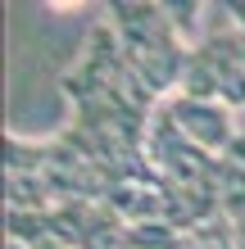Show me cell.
Listing matches in <instances>:
<instances>
[{"label": "cell", "mask_w": 245, "mask_h": 249, "mask_svg": "<svg viewBox=\"0 0 245 249\" xmlns=\"http://www.w3.org/2000/svg\"><path fill=\"white\" fill-rule=\"evenodd\" d=\"M105 18L118 32L123 59L136 72V82L159 100L177 95L186 82V64H191V41L177 32V23L168 18L164 5H146V0H118L109 5Z\"/></svg>", "instance_id": "cell-1"}, {"label": "cell", "mask_w": 245, "mask_h": 249, "mask_svg": "<svg viewBox=\"0 0 245 249\" xmlns=\"http://www.w3.org/2000/svg\"><path fill=\"white\" fill-rule=\"evenodd\" d=\"M182 95L218 100L227 109H245V50H241V32L227 18V9L218 14V23L205 36H195Z\"/></svg>", "instance_id": "cell-2"}, {"label": "cell", "mask_w": 245, "mask_h": 249, "mask_svg": "<svg viewBox=\"0 0 245 249\" xmlns=\"http://www.w3.org/2000/svg\"><path fill=\"white\" fill-rule=\"evenodd\" d=\"M164 113L172 118V127L182 131L191 145H200L205 154L213 159H227L232 154V145H236V123H232V109L218 105V100H191V95H168L164 100Z\"/></svg>", "instance_id": "cell-3"}, {"label": "cell", "mask_w": 245, "mask_h": 249, "mask_svg": "<svg viewBox=\"0 0 245 249\" xmlns=\"http://www.w3.org/2000/svg\"><path fill=\"white\" fill-rule=\"evenodd\" d=\"M27 249H64V245H55V240H32Z\"/></svg>", "instance_id": "cell-4"}]
</instances>
